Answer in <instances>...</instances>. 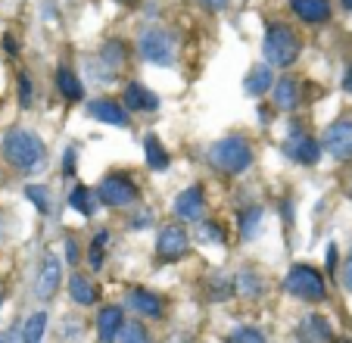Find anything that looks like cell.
<instances>
[{
    "label": "cell",
    "instance_id": "6da1fadb",
    "mask_svg": "<svg viewBox=\"0 0 352 343\" xmlns=\"http://www.w3.org/2000/svg\"><path fill=\"white\" fill-rule=\"evenodd\" d=\"M209 165H212L219 175H243L250 165H253V144L243 134H228V138L215 141L209 147Z\"/></svg>",
    "mask_w": 352,
    "mask_h": 343
},
{
    "label": "cell",
    "instance_id": "7a4b0ae2",
    "mask_svg": "<svg viewBox=\"0 0 352 343\" xmlns=\"http://www.w3.org/2000/svg\"><path fill=\"white\" fill-rule=\"evenodd\" d=\"M3 156H7V163L13 165V169L32 172L44 163L47 150H44V141L34 132H28V128H13V132L3 134Z\"/></svg>",
    "mask_w": 352,
    "mask_h": 343
},
{
    "label": "cell",
    "instance_id": "3957f363",
    "mask_svg": "<svg viewBox=\"0 0 352 343\" xmlns=\"http://www.w3.org/2000/svg\"><path fill=\"white\" fill-rule=\"evenodd\" d=\"M302 53V41L287 25H268L265 41H262V56L272 69H290Z\"/></svg>",
    "mask_w": 352,
    "mask_h": 343
},
{
    "label": "cell",
    "instance_id": "277c9868",
    "mask_svg": "<svg viewBox=\"0 0 352 343\" xmlns=\"http://www.w3.org/2000/svg\"><path fill=\"white\" fill-rule=\"evenodd\" d=\"M284 291L290 293L293 300H299V303H324L327 300L324 275L306 262L290 265V271H287V278H284Z\"/></svg>",
    "mask_w": 352,
    "mask_h": 343
},
{
    "label": "cell",
    "instance_id": "5b68a950",
    "mask_svg": "<svg viewBox=\"0 0 352 343\" xmlns=\"http://www.w3.org/2000/svg\"><path fill=\"white\" fill-rule=\"evenodd\" d=\"M138 50H140V56H144L146 63H153V66H172L175 56H178V38H175L168 28L150 25L140 32Z\"/></svg>",
    "mask_w": 352,
    "mask_h": 343
},
{
    "label": "cell",
    "instance_id": "8992f818",
    "mask_svg": "<svg viewBox=\"0 0 352 343\" xmlns=\"http://www.w3.org/2000/svg\"><path fill=\"white\" fill-rule=\"evenodd\" d=\"M97 197L109 209H125V206L138 203L140 194H138V185L131 178H125V175H107L97 187Z\"/></svg>",
    "mask_w": 352,
    "mask_h": 343
},
{
    "label": "cell",
    "instance_id": "52a82bcc",
    "mask_svg": "<svg viewBox=\"0 0 352 343\" xmlns=\"http://www.w3.org/2000/svg\"><path fill=\"white\" fill-rule=\"evenodd\" d=\"M321 141H315L302 125H290V134L284 138V153L296 165H315L321 159Z\"/></svg>",
    "mask_w": 352,
    "mask_h": 343
},
{
    "label": "cell",
    "instance_id": "ba28073f",
    "mask_svg": "<svg viewBox=\"0 0 352 343\" xmlns=\"http://www.w3.org/2000/svg\"><path fill=\"white\" fill-rule=\"evenodd\" d=\"M190 253V238H187V228L178 222L166 225L160 231V238H156V256H160V262H181V259Z\"/></svg>",
    "mask_w": 352,
    "mask_h": 343
},
{
    "label": "cell",
    "instance_id": "9c48e42d",
    "mask_svg": "<svg viewBox=\"0 0 352 343\" xmlns=\"http://www.w3.org/2000/svg\"><path fill=\"white\" fill-rule=\"evenodd\" d=\"M327 156H333L337 163H352V119H337L324 128L321 138Z\"/></svg>",
    "mask_w": 352,
    "mask_h": 343
},
{
    "label": "cell",
    "instance_id": "30bf717a",
    "mask_svg": "<svg viewBox=\"0 0 352 343\" xmlns=\"http://www.w3.org/2000/svg\"><path fill=\"white\" fill-rule=\"evenodd\" d=\"M87 116L103 125H113V128H128L131 125V116H128V106L119 103V100H109V97H97L87 103Z\"/></svg>",
    "mask_w": 352,
    "mask_h": 343
},
{
    "label": "cell",
    "instance_id": "8fae6325",
    "mask_svg": "<svg viewBox=\"0 0 352 343\" xmlns=\"http://www.w3.org/2000/svg\"><path fill=\"white\" fill-rule=\"evenodd\" d=\"M203 212H206V191L199 185H190L175 197V216L181 222H203Z\"/></svg>",
    "mask_w": 352,
    "mask_h": 343
},
{
    "label": "cell",
    "instance_id": "7c38bea8",
    "mask_svg": "<svg viewBox=\"0 0 352 343\" xmlns=\"http://www.w3.org/2000/svg\"><path fill=\"white\" fill-rule=\"evenodd\" d=\"M60 281H63V265L56 256H50L47 253L44 262H41V271H38V281H34V293H38V300H54L56 291H60Z\"/></svg>",
    "mask_w": 352,
    "mask_h": 343
},
{
    "label": "cell",
    "instance_id": "4fadbf2b",
    "mask_svg": "<svg viewBox=\"0 0 352 343\" xmlns=\"http://www.w3.org/2000/svg\"><path fill=\"white\" fill-rule=\"evenodd\" d=\"M125 309L122 306H103V309L97 312V337L100 343H116L119 340V331L122 324H125Z\"/></svg>",
    "mask_w": 352,
    "mask_h": 343
},
{
    "label": "cell",
    "instance_id": "5bb4252c",
    "mask_svg": "<svg viewBox=\"0 0 352 343\" xmlns=\"http://www.w3.org/2000/svg\"><path fill=\"white\" fill-rule=\"evenodd\" d=\"M299 343H333V328L324 315H306L296 328Z\"/></svg>",
    "mask_w": 352,
    "mask_h": 343
},
{
    "label": "cell",
    "instance_id": "9a60e30c",
    "mask_svg": "<svg viewBox=\"0 0 352 343\" xmlns=\"http://www.w3.org/2000/svg\"><path fill=\"white\" fill-rule=\"evenodd\" d=\"M272 103H274V110H284V112H293V110H299V103H302V85H299L296 79H280V81H274V87H272Z\"/></svg>",
    "mask_w": 352,
    "mask_h": 343
},
{
    "label": "cell",
    "instance_id": "2e32d148",
    "mask_svg": "<svg viewBox=\"0 0 352 343\" xmlns=\"http://www.w3.org/2000/svg\"><path fill=\"white\" fill-rule=\"evenodd\" d=\"M290 13L306 25H324L331 19V0H290Z\"/></svg>",
    "mask_w": 352,
    "mask_h": 343
},
{
    "label": "cell",
    "instance_id": "e0dca14e",
    "mask_svg": "<svg viewBox=\"0 0 352 343\" xmlns=\"http://www.w3.org/2000/svg\"><path fill=\"white\" fill-rule=\"evenodd\" d=\"M128 306H131L138 315H144V318H162V315H166V306H162V300L156 297L153 291H144V287H134V291H128Z\"/></svg>",
    "mask_w": 352,
    "mask_h": 343
},
{
    "label": "cell",
    "instance_id": "ac0fdd59",
    "mask_svg": "<svg viewBox=\"0 0 352 343\" xmlns=\"http://www.w3.org/2000/svg\"><path fill=\"white\" fill-rule=\"evenodd\" d=\"M122 97H125V106H128V110H138V112H153V110H160V97H156L150 87L140 85V81H128L125 91H122Z\"/></svg>",
    "mask_w": 352,
    "mask_h": 343
},
{
    "label": "cell",
    "instance_id": "d6986e66",
    "mask_svg": "<svg viewBox=\"0 0 352 343\" xmlns=\"http://www.w3.org/2000/svg\"><path fill=\"white\" fill-rule=\"evenodd\" d=\"M272 87H274V69L268 63H259V66H253L246 72V79H243L246 97H265Z\"/></svg>",
    "mask_w": 352,
    "mask_h": 343
},
{
    "label": "cell",
    "instance_id": "ffe728a7",
    "mask_svg": "<svg viewBox=\"0 0 352 343\" xmlns=\"http://www.w3.org/2000/svg\"><path fill=\"white\" fill-rule=\"evenodd\" d=\"M69 297H72V303H78V306H94L100 300V291L87 275L72 271V275H69Z\"/></svg>",
    "mask_w": 352,
    "mask_h": 343
},
{
    "label": "cell",
    "instance_id": "44dd1931",
    "mask_svg": "<svg viewBox=\"0 0 352 343\" xmlns=\"http://www.w3.org/2000/svg\"><path fill=\"white\" fill-rule=\"evenodd\" d=\"M56 87H60L63 100H69V103L85 100V81H81L78 72H75V69H69V66L56 69Z\"/></svg>",
    "mask_w": 352,
    "mask_h": 343
},
{
    "label": "cell",
    "instance_id": "7402d4cb",
    "mask_svg": "<svg viewBox=\"0 0 352 343\" xmlns=\"http://www.w3.org/2000/svg\"><path fill=\"white\" fill-rule=\"evenodd\" d=\"M144 156H146L150 172H166L172 165V156H168V150L162 147V141L156 134H146L144 138Z\"/></svg>",
    "mask_w": 352,
    "mask_h": 343
},
{
    "label": "cell",
    "instance_id": "603a6c76",
    "mask_svg": "<svg viewBox=\"0 0 352 343\" xmlns=\"http://www.w3.org/2000/svg\"><path fill=\"white\" fill-rule=\"evenodd\" d=\"M262 218H265V209L262 206H250V209L240 212V240L250 244L262 234Z\"/></svg>",
    "mask_w": 352,
    "mask_h": 343
},
{
    "label": "cell",
    "instance_id": "cb8c5ba5",
    "mask_svg": "<svg viewBox=\"0 0 352 343\" xmlns=\"http://www.w3.org/2000/svg\"><path fill=\"white\" fill-rule=\"evenodd\" d=\"M97 203H100L97 191H91V187H85V185H75L72 194H69V206H72L75 212H81V216H87V218L97 212Z\"/></svg>",
    "mask_w": 352,
    "mask_h": 343
},
{
    "label": "cell",
    "instance_id": "d4e9b609",
    "mask_svg": "<svg viewBox=\"0 0 352 343\" xmlns=\"http://www.w3.org/2000/svg\"><path fill=\"white\" fill-rule=\"evenodd\" d=\"M262 291H265L262 278L256 275V271H250V269H243V271L237 275V281H234V293H237V297L256 300V297H262Z\"/></svg>",
    "mask_w": 352,
    "mask_h": 343
},
{
    "label": "cell",
    "instance_id": "484cf974",
    "mask_svg": "<svg viewBox=\"0 0 352 343\" xmlns=\"http://www.w3.org/2000/svg\"><path fill=\"white\" fill-rule=\"evenodd\" d=\"M125 60H128V50H125V44H122V41H109V44L100 47V63H103V66H107L113 75L125 66Z\"/></svg>",
    "mask_w": 352,
    "mask_h": 343
},
{
    "label": "cell",
    "instance_id": "4316f807",
    "mask_svg": "<svg viewBox=\"0 0 352 343\" xmlns=\"http://www.w3.org/2000/svg\"><path fill=\"white\" fill-rule=\"evenodd\" d=\"M47 331V312H34L25 324H22V343H41Z\"/></svg>",
    "mask_w": 352,
    "mask_h": 343
},
{
    "label": "cell",
    "instance_id": "83f0119b",
    "mask_svg": "<svg viewBox=\"0 0 352 343\" xmlns=\"http://www.w3.org/2000/svg\"><path fill=\"white\" fill-rule=\"evenodd\" d=\"M119 343H153L150 331L144 328V322H125L119 331Z\"/></svg>",
    "mask_w": 352,
    "mask_h": 343
},
{
    "label": "cell",
    "instance_id": "f1b7e54d",
    "mask_svg": "<svg viewBox=\"0 0 352 343\" xmlns=\"http://www.w3.org/2000/svg\"><path fill=\"white\" fill-rule=\"evenodd\" d=\"M25 197L34 203V209L41 212V216H47L50 212V191H47L44 185H25Z\"/></svg>",
    "mask_w": 352,
    "mask_h": 343
},
{
    "label": "cell",
    "instance_id": "f546056e",
    "mask_svg": "<svg viewBox=\"0 0 352 343\" xmlns=\"http://www.w3.org/2000/svg\"><path fill=\"white\" fill-rule=\"evenodd\" d=\"M107 240H109V231H97L91 240V269L100 271L103 259H107Z\"/></svg>",
    "mask_w": 352,
    "mask_h": 343
},
{
    "label": "cell",
    "instance_id": "4dcf8cb0",
    "mask_svg": "<svg viewBox=\"0 0 352 343\" xmlns=\"http://www.w3.org/2000/svg\"><path fill=\"white\" fill-rule=\"evenodd\" d=\"M228 343H268V340H265V334H262L259 328L243 324V328H237L231 337H228Z\"/></svg>",
    "mask_w": 352,
    "mask_h": 343
},
{
    "label": "cell",
    "instance_id": "1f68e13d",
    "mask_svg": "<svg viewBox=\"0 0 352 343\" xmlns=\"http://www.w3.org/2000/svg\"><path fill=\"white\" fill-rule=\"evenodd\" d=\"M231 293H234V284L228 281V278L215 275V278H212V284H209V297H212V300H228Z\"/></svg>",
    "mask_w": 352,
    "mask_h": 343
},
{
    "label": "cell",
    "instance_id": "d6a6232c",
    "mask_svg": "<svg viewBox=\"0 0 352 343\" xmlns=\"http://www.w3.org/2000/svg\"><path fill=\"white\" fill-rule=\"evenodd\" d=\"M75 159H78V144H69L66 153H63V175H66V178L75 175Z\"/></svg>",
    "mask_w": 352,
    "mask_h": 343
},
{
    "label": "cell",
    "instance_id": "836d02e7",
    "mask_svg": "<svg viewBox=\"0 0 352 343\" xmlns=\"http://www.w3.org/2000/svg\"><path fill=\"white\" fill-rule=\"evenodd\" d=\"M32 94H34L32 79H28V75L22 72V75H19V103H22V106H32V100H34Z\"/></svg>",
    "mask_w": 352,
    "mask_h": 343
},
{
    "label": "cell",
    "instance_id": "e575fe53",
    "mask_svg": "<svg viewBox=\"0 0 352 343\" xmlns=\"http://www.w3.org/2000/svg\"><path fill=\"white\" fill-rule=\"evenodd\" d=\"M340 284H343L346 291L352 293V253L346 256V262H343V271H340Z\"/></svg>",
    "mask_w": 352,
    "mask_h": 343
},
{
    "label": "cell",
    "instance_id": "d590c367",
    "mask_svg": "<svg viewBox=\"0 0 352 343\" xmlns=\"http://www.w3.org/2000/svg\"><path fill=\"white\" fill-rule=\"evenodd\" d=\"M81 259V250H78V240L75 238H66V262L75 265Z\"/></svg>",
    "mask_w": 352,
    "mask_h": 343
},
{
    "label": "cell",
    "instance_id": "8d00e7d4",
    "mask_svg": "<svg viewBox=\"0 0 352 343\" xmlns=\"http://www.w3.org/2000/svg\"><path fill=\"white\" fill-rule=\"evenodd\" d=\"M203 228H206V238H212L215 244H225V231L215 222H203Z\"/></svg>",
    "mask_w": 352,
    "mask_h": 343
},
{
    "label": "cell",
    "instance_id": "74e56055",
    "mask_svg": "<svg viewBox=\"0 0 352 343\" xmlns=\"http://www.w3.org/2000/svg\"><path fill=\"white\" fill-rule=\"evenodd\" d=\"M150 222H153V212H150V209H144V212H140V216H134L131 228H134V231H140V228H146V225H150Z\"/></svg>",
    "mask_w": 352,
    "mask_h": 343
},
{
    "label": "cell",
    "instance_id": "f35d334b",
    "mask_svg": "<svg viewBox=\"0 0 352 343\" xmlns=\"http://www.w3.org/2000/svg\"><path fill=\"white\" fill-rule=\"evenodd\" d=\"M199 3H203L206 10H212V13H221V10H228L231 0H199Z\"/></svg>",
    "mask_w": 352,
    "mask_h": 343
},
{
    "label": "cell",
    "instance_id": "ab89813d",
    "mask_svg": "<svg viewBox=\"0 0 352 343\" xmlns=\"http://www.w3.org/2000/svg\"><path fill=\"white\" fill-rule=\"evenodd\" d=\"M3 50H7V53H19V41H16L13 34H3Z\"/></svg>",
    "mask_w": 352,
    "mask_h": 343
},
{
    "label": "cell",
    "instance_id": "60d3db41",
    "mask_svg": "<svg viewBox=\"0 0 352 343\" xmlns=\"http://www.w3.org/2000/svg\"><path fill=\"white\" fill-rule=\"evenodd\" d=\"M327 271H337V247H327Z\"/></svg>",
    "mask_w": 352,
    "mask_h": 343
},
{
    "label": "cell",
    "instance_id": "b9f144b4",
    "mask_svg": "<svg viewBox=\"0 0 352 343\" xmlns=\"http://www.w3.org/2000/svg\"><path fill=\"white\" fill-rule=\"evenodd\" d=\"M343 91H346V94H352V63L346 66V72H343Z\"/></svg>",
    "mask_w": 352,
    "mask_h": 343
},
{
    "label": "cell",
    "instance_id": "7bdbcfd3",
    "mask_svg": "<svg viewBox=\"0 0 352 343\" xmlns=\"http://www.w3.org/2000/svg\"><path fill=\"white\" fill-rule=\"evenodd\" d=\"M340 3H343V7H346V10H349V13H352V0H340Z\"/></svg>",
    "mask_w": 352,
    "mask_h": 343
},
{
    "label": "cell",
    "instance_id": "ee69618b",
    "mask_svg": "<svg viewBox=\"0 0 352 343\" xmlns=\"http://www.w3.org/2000/svg\"><path fill=\"white\" fill-rule=\"evenodd\" d=\"M0 306H3V293H0Z\"/></svg>",
    "mask_w": 352,
    "mask_h": 343
}]
</instances>
